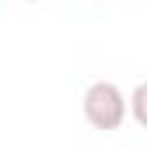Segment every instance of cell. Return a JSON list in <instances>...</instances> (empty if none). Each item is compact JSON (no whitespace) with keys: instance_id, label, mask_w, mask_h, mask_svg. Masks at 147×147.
Instances as JSON below:
<instances>
[{"instance_id":"1","label":"cell","mask_w":147,"mask_h":147,"mask_svg":"<svg viewBox=\"0 0 147 147\" xmlns=\"http://www.w3.org/2000/svg\"><path fill=\"white\" fill-rule=\"evenodd\" d=\"M84 119L95 130H119L126 119V98L112 81H95L84 91Z\"/></svg>"},{"instance_id":"2","label":"cell","mask_w":147,"mask_h":147,"mask_svg":"<svg viewBox=\"0 0 147 147\" xmlns=\"http://www.w3.org/2000/svg\"><path fill=\"white\" fill-rule=\"evenodd\" d=\"M130 109H133V119L147 130V81L133 88V98H130Z\"/></svg>"}]
</instances>
